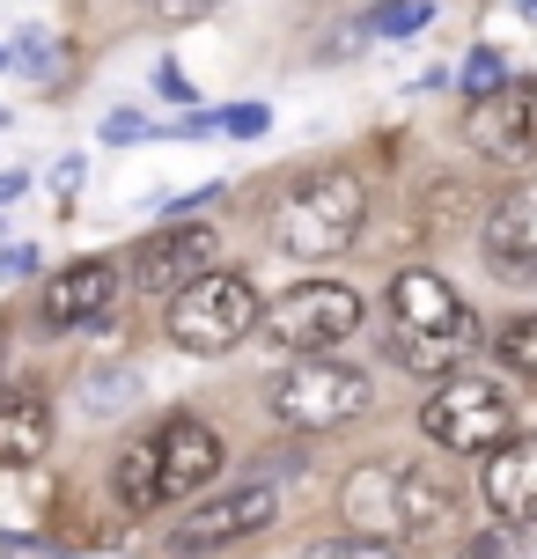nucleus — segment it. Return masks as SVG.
<instances>
[{"label":"nucleus","instance_id":"f257e3e1","mask_svg":"<svg viewBox=\"0 0 537 559\" xmlns=\"http://www.w3.org/2000/svg\"><path fill=\"white\" fill-rule=\"evenodd\" d=\"M368 236V185L361 169H310L295 177L273 206V251L295 265H324L346 258Z\"/></svg>","mask_w":537,"mask_h":559},{"label":"nucleus","instance_id":"f03ea898","mask_svg":"<svg viewBox=\"0 0 537 559\" xmlns=\"http://www.w3.org/2000/svg\"><path fill=\"white\" fill-rule=\"evenodd\" d=\"M258 317H265L258 280L236 273V265H214L206 280H192V287L170 295L163 338H170L177 354H192V361H222V354L243 346V338H258Z\"/></svg>","mask_w":537,"mask_h":559},{"label":"nucleus","instance_id":"7ed1b4c3","mask_svg":"<svg viewBox=\"0 0 537 559\" xmlns=\"http://www.w3.org/2000/svg\"><path fill=\"white\" fill-rule=\"evenodd\" d=\"M265 405L295 435H332V427H354L375 405V383L346 354H287V368L265 383Z\"/></svg>","mask_w":537,"mask_h":559},{"label":"nucleus","instance_id":"20e7f679","mask_svg":"<svg viewBox=\"0 0 537 559\" xmlns=\"http://www.w3.org/2000/svg\"><path fill=\"white\" fill-rule=\"evenodd\" d=\"M420 435L434 449H450V456H486V449H501L515 427V397L501 376H479V368H456L442 383H427L420 397Z\"/></svg>","mask_w":537,"mask_h":559},{"label":"nucleus","instance_id":"39448f33","mask_svg":"<svg viewBox=\"0 0 537 559\" xmlns=\"http://www.w3.org/2000/svg\"><path fill=\"white\" fill-rule=\"evenodd\" d=\"M368 302L346 280H295L287 295L265 302L258 317V346H281V354H339L346 338H361Z\"/></svg>","mask_w":537,"mask_h":559},{"label":"nucleus","instance_id":"423d86ee","mask_svg":"<svg viewBox=\"0 0 537 559\" xmlns=\"http://www.w3.org/2000/svg\"><path fill=\"white\" fill-rule=\"evenodd\" d=\"M281 515H287V478L251 472V478H236V486H222V493H199V501L170 523V552L199 559V552L251 545V537H265Z\"/></svg>","mask_w":537,"mask_h":559},{"label":"nucleus","instance_id":"0eeeda50","mask_svg":"<svg viewBox=\"0 0 537 559\" xmlns=\"http://www.w3.org/2000/svg\"><path fill=\"white\" fill-rule=\"evenodd\" d=\"M214 265H222V228L214 222H170V228H147L141 243L126 251V287L170 302L177 287L206 280Z\"/></svg>","mask_w":537,"mask_h":559},{"label":"nucleus","instance_id":"6e6552de","mask_svg":"<svg viewBox=\"0 0 537 559\" xmlns=\"http://www.w3.org/2000/svg\"><path fill=\"white\" fill-rule=\"evenodd\" d=\"M126 302V258H74L67 273L45 280L37 324L45 332H111Z\"/></svg>","mask_w":537,"mask_h":559},{"label":"nucleus","instance_id":"1a4fd4ad","mask_svg":"<svg viewBox=\"0 0 537 559\" xmlns=\"http://www.w3.org/2000/svg\"><path fill=\"white\" fill-rule=\"evenodd\" d=\"M383 309H391L397 332H413V338L479 346V317H472V302H464V295H456V280H442L434 265H405V273H391Z\"/></svg>","mask_w":537,"mask_h":559},{"label":"nucleus","instance_id":"9d476101","mask_svg":"<svg viewBox=\"0 0 537 559\" xmlns=\"http://www.w3.org/2000/svg\"><path fill=\"white\" fill-rule=\"evenodd\" d=\"M228 472V442L214 435V419L199 413H170L155 427V486H163V508H192L214 478Z\"/></svg>","mask_w":537,"mask_h":559},{"label":"nucleus","instance_id":"9b49d317","mask_svg":"<svg viewBox=\"0 0 537 559\" xmlns=\"http://www.w3.org/2000/svg\"><path fill=\"white\" fill-rule=\"evenodd\" d=\"M464 140L486 163H537V82H509L464 111Z\"/></svg>","mask_w":537,"mask_h":559},{"label":"nucleus","instance_id":"f8f14e48","mask_svg":"<svg viewBox=\"0 0 537 559\" xmlns=\"http://www.w3.org/2000/svg\"><path fill=\"white\" fill-rule=\"evenodd\" d=\"M479 251L486 265L501 280H537V177H523V185H509V192L486 206V222H479Z\"/></svg>","mask_w":537,"mask_h":559},{"label":"nucleus","instance_id":"ddd939ff","mask_svg":"<svg viewBox=\"0 0 537 559\" xmlns=\"http://www.w3.org/2000/svg\"><path fill=\"white\" fill-rule=\"evenodd\" d=\"M479 501L493 508L509 531H537V435H509L501 449H486Z\"/></svg>","mask_w":537,"mask_h":559},{"label":"nucleus","instance_id":"4468645a","mask_svg":"<svg viewBox=\"0 0 537 559\" xmlns=\"http://www.w3.org/2000/svg\"><path fill=\"white\" fill-rule=\"evenodd\" d=\"M391 493H397V537H442L456 523V508H464V493L450 486V472L442 464H391Z\"/></svg>","mask_w":537,"mask_h":559},{"label":"nucleus","instance_id":"2eb2a0df","mask_svg":"<svg viewBox=\"0 0 537 559\" xmlns=\"http://www.w3.org/2000/svg\"><path fill=\"white\" fill-rule=\"evenodd\" d=\"M52 449V405L37 391H0V472H23Z\"/></svg>","mask_w":537,"mask_h":559},{"label":"nucleus","instance_id":"dca6fc26","mask_svg":"<svg viewBox=\"0 0 537 559\" xmlns=\"http://www.w3.org/2000/svg\"><path fill=\"white\" fill-rule=\"evenodd\" d=\"M339 515L361 537H397V493H391V464H361L339 486Z\"/></svg>","mask_w":537,"mask_h":559},{"label":"nucleus","instance_id":"f3484780","mask_svg":"<svg viewBox=\"0 0 537 559\" xmlns=\"http://www.w3.org/2000/svg\"><path fill=\"white\" fill-rule=\"evenodd\" d=\"M141 405V368L133 361H104L82 376V413L88 419H126Z\"/></svg>","mask_w":537,"mask_h":559},{"label":"nucleus","instance_id":"a211bd4d","mask_svg":"<svg viewBox=\"0 0 537 559\" xmlns=\"http://www.w3.org/2000/svg\"><path fill=\"white\" fill-rule=\"evenodd\" d=\"M118 501H126V515H147V508H163V486H155V435H141V442H126V456H118Z\"/></svg>","mask_w":537,"mask_h":559},{"label":"nucleus","instance_id":"6ab92c4d","mask_svg":"<svg viewBox=\"0 0 537 559\" xmlns=\"http://www.w3.org/2000/svg\"><path fill=\"white\" fill-rule=\"evenodd\" d=\"M8 67L29 74V82H59V74H67V45H59L45 23H23L8 37Z\"/></svg>","mask_w":537,"mask_h":559},{"label":"nucleus","instance_id":"aec40b11","mask_svg":"<svg viewBox=\"0 0 537 559\" xmlns=\"http://www.w3.org/2000/svg\"><path fill=\"white\" fill-rule=\"evenodd\" d=\"M493 361L509 368L515 383H537V309H523V317H509L493 332Z\"/></svg>","mask_w":537,"mask_h":559},{"label":"nucleus","instance_id":"412c9836","mask_svg":"<svg viewBox=\"0 0 537 559\" xmlns=\"http://www.w3.org/2000/svg\"><path fill=\"white\" fill-rule=\"evenodd\" d=\"M456 354H464V346H450V338H413V332H391V361H397V368H413V376H427V383L456 376Z\"/></svg>","mask_w":537,"mask_h":559},{"label":"nucleus","instance_id":"4be33fe9","mask_svg":"<svg viewBox=\"0 0 537 559\" xmlns=\"http://www.w3.org/2000/svg\"><path fill=\"white\" fill-rule=\"evenodd\" d=\"M434 23V0H375L361 15V37H420Z\"/></svg>","mask_w":537,"mask_h":559},{"label":"nucleus","instance_id":"5701e85b","mask_svg":"<svg viewBox=\"0 0 537 559\" xmlns=\"http://www.w3.org/2000/svg\"><path fill=\"white\" fill-rule=\"evenodd\" d=\"M456 82H464L472 104H479V96H501V88H509V59L493 52V45H472V59H464V74H456Z\"/></svg>","mask_w":537,"mask_h":559},{"label":"nucleus","instance_id":"b1692460","mask_svg":"<svg viewBox=\"0 0 537 559\" xmlns=\"http://www.w3.org/2000/svg\"><path fill=\"white\" fill-rule=\"evenodd\" d=\"M302 559H397L391 537H361V531H346V537H324V545H310Z\"/></svg>","mask_w":537,"mask_h":559},{"label":"nucleus","instance_id":"393cba45","mask_svg":"<svg viewBox=\"0 0 537 559\" xmlns=\"http://www.w3.org/2000/svg\"><path fill=\"white\" fill-rule=\"evenodd\" d=\"M273 126V104H228L222 111V133H236V140H258Z\"/></svg>","mask_w":537,"mask_h":559},{"label":"nucleus","instance_id":"a878e982","mask_svg":"<svg viewBox=\"0 0 537 559\" xmlns=\"http://www.w3.org/2000/svg\"><path fill=\"white\" fill-rule=\"evenodd\" d=\"M155 133H163V126H155L147 111H111L104 118V140H111V147H126V140H155Z\"/></svg>","mask_w":537,"mask_h":559},{"label":"nucleus","instance_id":"bb28decb","mask_svg":"<svg viewBox=\"0 0 537 559\" xmlns=\"http://www.w3.org/2000/svg\"><path fill=\"white\" fill-rule=\"evenodd\" d=\"M155 88H163V96H170V104H199L192 74H184V67H177V59H163V67H155Z\"/></svg>","mask_w":537,"mask_h":559},{"label":"nucleus","instance_id":"cd10ccee","mask_svg":"<svg viewBox=\"0 0 537 559\" xmlns=\"http://www.w3.org/2000/svg\"><path fill=\"white\" fill-rule=\"evenodd\" d=\"M82 177H88V163H82V155H59V163L45 169V185H52L59 199H67V192H82Z\"/></svg>","mask_w":537,"mask_h":559},{"label":"nucleus","instance_id":"c85d7f7f","mask_svg":"<svg viewBox=\"0 0 537 559\" xmlns=\"http://www.w3.org/2000/svg\"><path fill=\"white\" fill-rule=\"evenodd\" d=\"M147 8H155V15H163V23H184V15H206V8H214V0H147Z\"/></svg>","mask_w":537,"mask_h":559},{"label":"nucleus","instance_id":"c756f323","mask_svg":"<svg viewBox=\"0 0 537 559\" xmlns=\"http://www.w3.org/2000/svg\"><path fill=\"white\" fill-rule=\"evenodd\" d=\"M23 192H29V177H23V169H0V206H15Z\"/></svg>","mask_w":537,"mask_h":559},{"label":"nucleus","instance_id":"7c9ffc66","mask_svg":"<svg viewBox=\"0 0 537 559\" xmlns=\"http://www.w3.org/2000/svg\"><path fill=\"white\" fill-rule=\"evenodd\" d=\"M29 265H37V251H8V258H0V280H8V273H29Z\"/></svg>","mask_w":537,"mask_h":559},{"label":"nucleus","instance_id":"2f4dec72","mask_svg":"<svg viewBox=\"0 0 537 559\" xmlns=\"http://www.w3.org/2000/svg\"><path fill=\"white\" fill-rule=\"evenodd\" d=\"M515 15H523V23H537V0H515Z\"/></svg>","mask_w":537,"mask_h":559},{"label":"nucleus","instance_id":"473e14b6","mask_svg":"<svg viewBox=\"0 0 537 559\" xmlns=\"http://www.w3.org/2000/svg\"><path fill=\"white\" fill-rule=\"evenodd\" d=\"M472 559H493V545H472Z\"/></svg>","mask_w":537,"mask_h":559},{"label":"nucleus","instance_id":"72a5a7b5","mask_svg":"<svg viewBox=\"0 0 537 559\" xmlns=\"http://www.w3.org/2000/svg\"><path fill=\"white\" fill-rule=\"evenodd\" d=\"M0 74H8V45H0Z\"/></svg>","mask_w":537,"mask_h":559}]
</instances>
